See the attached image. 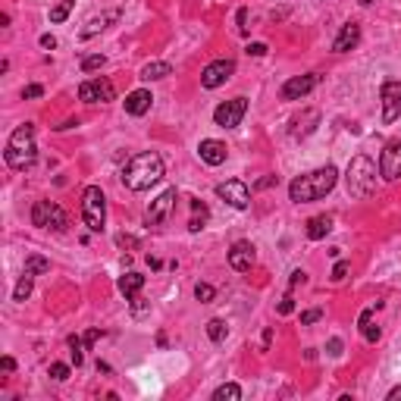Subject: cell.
Returning a JSON list of instances; mask_svg holds the SVG:
<instances>
[{"label": "cell", "mask_w": 401, "mask_h": 401, "mask_svg": "<svg viewBox=\"0 0 401 401\" xmlns=\"http://www.w3.org/2000/svg\"><path fill=\"white\" fill-rule=\"evenodd\" d=\"M123 185L129 191H148L150 185H157L164 179V157L154 154V150H144V154H135L129 164L123 166Z\"/></svg>", "instance_id": "2"}, {"label": "cell", "mask_w": 401, "mask_h": 401, "mask_svg": "<svg viewBox=\"0 0 401 401\" xmlns=\"http://www.w3.org/2000/svg\"><path fill=\"white\" fill-rule=\"evenodd\" d=\"M191 211H195V217L188 219V229L201 232V229H204V223L211 219V211H207V204H201V201H191Z\"/></svg>", "instance_id": "24"}, {"label": "cell", "mask_w": 401, "mask_h": 401, "mask_svg": "<svg viewBox=\"0 0 401 401\" xmlns=\"http://www.w3.org/2000/svg\"><path fill=\"white\" fill-rule=\"evenodd\" d=\"M72 7H75V0H60L54 10H50V22L54 26H60V22H66V16L72 13Z\"/></svg>", "instance_id": "28"}, {"label": "cell", "mask_w": 401, "mask_h": 401, "mask_svg": "<svg viewBox=\"0 0 401 401\" xmlns=\"http://www.w3.org/2000/svg\"><path fill=\"white\" fill-rule=\"evenodd\" d=\"M207 335H211V342H226V335H229V326H226V320H219V317H213L211 323H207Z\"/></svg>", "instance_id": "26"}, {"label": "cell", "mask_w": 401, "mask_h": 401, "mask_svg": "<svg viewBox=\"0 0 401 401\" xmlns=\"http://www.w3.org/2000/svg\"><path fill=\"white\" fill-rule=\"evenodd\" d=\"M104 63H107V57H104V54H91V57H85V60H82V72H95V69H101Z\"/></svg>", "instance_id": "32"}, {"label": "cell", "mask_w": 401, "mask_h": 401, "mask_svg": "<svg viewBox=\"0 0 401 401\" xmlns=\"http://www.w3.org/2000/svg\"><path fill=\"white\" fill-rule=\"evenodd\" d=\"M335 182H339V170L326 164L313 173H304V176L292 179V182H288V197H292L295 204H311V201L326 197L329 191L335 188Z\"/></svg>", "instance_id": "1"}, {"label": "cell", "mask_w": 401, "mask_h": 401, "mask_svg": "<svg viewBox=\"0 0 401 401\" xmlns=\"http://www.w3.org/2000/svg\"><path fill=\"white\" fill-rule=\"evenodd\" d=\"M48 270H50V260H44V257H38V254H32V257L26 260V270H22V273L41 276V273H48Z\"/></svg>", "instance_id": "29"}, {"label": "cell", "mask_w": 401, "mask_h": 401, "mask_svg": "<svg viewBox=\"0 0 401 401\" xmlns=\"http://www.w3.org/2000/svg\"><path fill=\"white\" fill-rule=\"evenodd\" d=\"M166 75H173L170 63H148V66L141 69V79H144V82H157V79H166Z\"/></svg>", "instance_id": "23"}, {"label": "cell", "mask_w": 401, "mask_h": 401, "mask_svg": "<svg viewBox=\"0 0 401 401\" xmlns=\"http://www.w3.org/2000/svg\"><path fill=\"white\" fill-rule=\"evenodd\" d=\"M386 398H389V401H401V386H395V389H392V392H389V395H386Z\"/></svg>", "instance_id": "47"}, {"label": "cell", "mask_w": 401, "mask_h": 401, "mask_svg": "<svg viewBox=\"0 0 401 401\" xmlns=\"http://www.w3.org/2000/svg\"><path fill=\"white\" fill-rule=\"evenodd\" d=\"M213 401H242V386H235V382H223V386L213 392Z\"/></svg>", "instance_id": "25"}, {"label": "cell", "mask_w": 401, "mask_h": 401, "mask_svg": "<svg viewBox=\"0 0 401 401\" xmlns=\"http://www.w3.org/2000/svg\"><path fill=\"white\" fill-rule=\"evenodd\" d=\"M345 188L354 201H364V197L373 195L376 188V164L370 160L367 154L351 157V164L345 170Z\"/></svg>", "instance_id": "4"}, {"label": "cell", "mask_w": 401, "mask_h": 401, "mask_svg": "<svg viewBox=\"0 0 401 401\" xmlns=\"http://www.w3.org/2000/svg\"><path fill=\"white\" fill-rule=\"evenodd\" d=\"M50 380H57V382H63V380H69V367L66 364H50Z\"/></svg>", "instance_id": "33"}, {"label": "cell", "mask_w": 401, "mask_h": 401, "mask_svg": "<svg viewBox=\"0 0 401 401\" xmlns=\"http://www.w3.org/2000/svg\"><path fill=\"white\" fill-rule=\"evenodd\" d=\"M82 219L91 232H104L107 226V197L97 185H88L82 191Z\"/></svg>", "instance_id": "5"}, {"label": "cell", "mask_w": 401, "mask_h": 401, "mask_svg": "<svg viewBox=\"0 0 401 401\" xmlns=\"http://www.w3.org/2000/svg\"><path fill=\"white\" fill-rule=\"evenodd\" d=\"M317 320H323V311H320V307L304 311V313H301V326H311V323H317Z\"/></svg>", "instance_id": "35"}, {"label": "cell", "mask_w": 401, "mask_h": 401, "mask_svg": "<svg viewBox=\"0 0 401 401\" xmlns=\"http://www.w3.org/2000/svg\"><path fill=\"white\" fill-rule=\"evenodd\" d=\"M0 367H3V370H16V360L13 358H3V360H0Z\"/></svg>", "instance_id": "46"}, {"label": "cell", "mask_w": 401, "mask_h": 401, "mask_svg": "<svg viewBox=\"0 0 401 401\" xmlns=\"http://www.w3.org/2000/svg\"><path fill=\"white\" fill-rule=\"evenodd\" d=\"M32 223L38 229H54V232H66L69 229V217L60 204L54 201H35L32 207Z\"/></svg>", "instance_id": "6"}, {"label": "cell", "mask_w": 401, "mask_h": 401, "mask_svg": "<svg viewBox=\"0 0 401 401\" xmlns=\"http://www.w3.org/2000/svg\"><path fill=\"white\" fill-rule=\"evenodd\" d=\"M276 182H279L276 176H266V179H260V182L254 185V188H270V185H276Z\"/></svg>", "instance_id": "45"}, {"label": "cell", "mask_w": 401, "mask_h": 401, "mask_svg": "<svg viewBox=\"0 0 401 401\" xmlns=\"http://www.w3.org/2000/svg\"><path fill=\"white\" fill-rule=\"evenodd\" d=\"M213 295H217V292H213V286H207V282H197V286H195V298L201 301V304H211Z\"/></svg>", "instance_id": "31"}, {"label": "cell", "mask_w": 401, "mask_h": 401, "mask_svg": "<svg viewBox=\"0 0 401 401\" xmlns=\"http://www.w3.org/2000/svg\"><path fill=\"white\" fill-rule=\"evenodd\" d=\"M301 282H307L304 270H295V273H292V279H288V286H292V288H295V286H301Z\"/></svg>", "instance_id": "41"}, {"label": "cell", "mask_w": 401, "mask_h": 401, "mask_svg": "<svg viewBox=\"0 0 401 401\" xmlns=\"http://www.w3.org/2000/svg\"><path fill=\"white\" fill-rule=\"evenodd\" d=\"M358 41H360V26H358V22H345V26H342V32L335 35L333 50H335V54H345V50L358 48Z\"/></svg>", "instance_id": "18"}, {"label": "cell", "mask_w": 401, "mask_h": 401, "mask_svg": "<svg viewBox=\"0 0 401 401\" xmlns=\"http://www.w3.org/2000/svg\"><path fill=\"white\" fill-rule=\"evenodd\" d=\"M254 260H257V254H254L251 242H235V245L229 248V266H232V270L248 273L254 266Z\"/></svg>", "instance_id": "15"}, {"label": "cell", "mask_w": 401, "mask_h": 401, "mask_svg": "<svg viewBox=\"0 0 401 401\" xmlns=\"http://www.w3.org/2000/svg\"><path fill=\"white\" fill-rule=\"evenodd\" d=\"M348 270H351V264H348V260H339V264L333 266V282H342V279L348 276Z\"/></svg>", "instance_id": "34"}, {"label": "cell", "mask_w": 401, "mask_h": 401, "mask_svg": "<svg viewBox=\"0 0 401 401\" xmlns=\"http://www.w3.org/2000/svg\"><path fill=\"white\" fill-rule=\"evenodd\" d=\"M141 288H144V276H141V273L129 270V273H123V276H119V292H123L126 298H135Z\"/></svg>", "instance_id": "20"}, {"label": "cell", "mask_w": 401, "mask_h": 401, "mask_svg": "<svg viewBox=\"0 0 401 401\" xmlns=\"http://www.w3.org/2000/svg\"><path fill=\"white\" fill-rule=\"evenodd\" d=\"M113 97H116V91H113L110 79H85L79 85V101H85V104H107Z\"/></svg>", "instance_id": "8"}, {"label": "cell", "mask_w": 401, "mask_h": 401, "mask_svg": "<svg viewBox=\"0 0 401 401\" xmlns=\"http://www.w3.org/2000/svg\"><path fill=\"white\" fill-rule=\"evenodd\" d=\"M232 72H235V63L232 60H213L204 66V72H201V85L204 88H219V85H226L232 79Z\"/></svg>", "instance_id": "14"}, {"label": "cell", "mask_w": 401, "mask_h": 401, "mask_svg": "<svg viewBox=\"0 0 401 401\" xmlns=\"http://www.w3.org/2000/svg\"><path fill=\"white\" fill-rule=\"evenodd\" d=\"M292 311H295V298H292V295H286V298L279 301V313H282V317H288Z\"/></svg>", "instance_id": "36"}, {"label": "cell", "mask_w": 401, "mask_h": 401, "mask_svg": "<svg viewBox=\"0 0 401 401\" xmlns=\"http://www.w3.org/2000/svg\"><path fill=\"white\" fill-rule=\"evenodd\" d=\"M245 113H248L245 97H232V101H223L217 110H213V123H217L219 129H235V126H242Z\"/></svg>", "instance_id": "7"}, {"label": "cell", "mask_w": 401, "mask_h": 401, "mask_svg": "<svg viewBox=\"0 0 401 401\" xmlns=\"http://www.w3.org/2000/svg\"><path fill=\"white\" fill-rule=\"evenodd\" d=\"M116 242H119V248H138V238L132 235H116Z\"/></svg>", "instance_id": "39"}, {"label": "cell", "mask_w": 401, "mask_h": 401, "mask_svg": "<svg viewBox=\"0 0 401 401\" xmlns=\"http://www.w3.org/2000/svg\"><path fill=\"white\" fill-rule=\"evenodd\" d=\"M358 3H364V7H367V3H373V0H358Z\"/></svg>", "instance_id": "49"}, {"label": "cell", "mask_w": 401, "mask_h": 401, "mask_svg": "<svg viewBox=\"0 0 401 401\" xmlns=\"http://www.w3.org/2000/svg\"><path fill=\"white\" fill-rule=\"evenodd\" d=\"M380 101H382V123L392 126L395 119H401V82H382Z\"/></svg>", "instance_id": "10"}, {"label": "cell", "mask_w": 401, "mask_h": 401, "mask_svg": "<svg viewBox=\"0 0 401 401\" xmlns=\"http://www.w3.org/2000/svg\"><path fill=\"white\" fill-rule=\"evenodd\" d=\"M41 48H48V50L57 48V38H54V35H41Z\"/></svg>", "instance_id": "44"}, {"label": "cell", "mask_w": 401, "mask_h": 401, "mask_svg": "<svg viewBox=\"0 0 401 401\" xmlns=\"http://www.w3.org/2000/svg\"><path fill=\"white\" fill-rule=\"evenodd\" d=\"M380 176L386 179V182L401 179V141H398V138H395V141H389L386 148H382V154H380Z\"/></svg>", "instance_id": "13"}, {"label": "cell", "mask_w": 401, "mask_h": 401, "mask_svg": "<svg viewBox=\"0 0 401 401\" xmlns=\"http://www.w3.org/2000/svg\"><path fill=\"white\" fill-rule=\"evenodd\" d=\"M97 339H101V329H88V333H85V345H95Z\"/></svg>", "instance_id": "43"}, {"label": "cell", "mask_w": 401, "mask_h": 401, "mask_svg": "<svg viewBox=\"0 0 401 401\" xmlns=\"http://www.w3.org/2000/svg\"><path fill=\"white\" fill-rule=\"evenodd\" d=\"M320 85V75L317 72H304V75H292L286 85H282V101H301V97H307L313 88Z\"/></svg>", "instance_id": "11"}, {"label": "cell", "mask_w": 401, "mask_h": 401, "mask_svg": "<svg viewBox=\"0 0 401 401\" xmlns=\"http://www.w3.org/2000/svg\"><path fill=\"white\" fill-rule=\"evenodd\" d=\"M270 339H273V329H266V333H264V351L270 348Z\"/></svg>", "instance_id": "48"}, {"label": "cell", "mask_w": 401, "mask_h": 401, "mask_svg": "<svg viewBox=\"0 0 401 401\" xmlns=\"http://www.w3.org/2000/svg\"><path fill=\"white\" fill-rule=\"evenodd\" d=\"M38 157V148H35V126H16L13 135L7 138V150H3V160H7L13 170H28Z\"/></svg>", "instance_id": "3"}, {"label": "cell", "mask_w": 401, "mask_h": 401, "mask_svg": "<svg viewBox=\"0 0 401 401\" xmlns=\"http://www.w3.org/2000/svg\"><path fill=\"white\" fill-rule=\"evenodd\" d=\"M116 19H119V10H110V13H104V16H95V19L82 28V38H95L97 32H104V28H107L110 22H116Z\"/></svg>", "instance_id": "21"}, {"label": "cell", "mask_w": 401, "mask_h": 401, "mask_svg": "<svg viewBox=\"0 0 401 401\" xmlns=\"http://www.w3.org/2000/svg\"><path fill=\"white\" fill-rule=\"evenodd\" d=\"M266 50H270V48H266L264 41H254V44H248V54H251V57H266Z\"/></svg>", "instance_id": "37"}, {"label": "cell", "mask_w": 401, "mask_h": 401, "mask_svg": "<svg viewBox=\"0 0 401 401\" xmlns=\"http://www.w3.org/2000/svg\"><path fill=\"white\" fill-rule=\"evenodd\" d=\"M217 195L223 197L229 207H235V211H245L248 204H251V188H248L242 179H229V182H219L217 185Z\"/></svg>", "instance_id": "9"}, {"label": "cell", "mask_w": 401, "mask_h": 401, "mask_svg": "<svg viewBox=\"0 0 401 401\" xmlns=\"http://www.w3.org/2000/svg\"><path fill=\"white\" fill-rule=\"evenodd\" d=\"M235 19H238V32L248 35V10H245V7H242V10L235 13Z\"/></svg>", "instance_id": "38"}, {"label": "cell", "mask_w": 401, "mask_h": 401, "mask_svg": "<svg viewBox=\"0 0 401 401\" xmlns=\"http://www.w3.org/2000/svg\"><path fill=\"white\" fill-rule=\"evenodd\" d=\"M173 207H176V188H166L160 191V195L150 201L148 213H144V219H148V226H160L166 223V217L173 213Z\"/></svg>", "instance_id": "12"}, {"label": "cell", "mask_w": 401, "mask_h": 401, "mask_svg": "<svg viewBox=\"0 0 401 401\" xmlns=\"http://www.w3.org/2000/svg\"><path fill=\"white\" fill-rule=\"evenodd\" d=\"M150 104H154V95H150L148 88H135L126 95V113L129 116H144L150 110Z\"/></svg>", "instance_id": "17"}, {"label": "cell", "mask_w": 401, "mask_h": 401, "mask_svg": "<svg viewBox=\"0 0 401 401\" xmlns=\"http://www.w3.org/2000/svg\"><path fill=\"white\" fill-rule=\"evenodd\" d=\"M41 95H44L41 85H28V88L22 91V97H41Z\"/></svg>", "instance_id": "40"}, {"label": "cell", "mask_w": 401, "mask_h": 401, "mask_svg": "<svg viewBox=\"0 0 401 401\" xmlns=\"http://www.w3.org/2000/svg\"><path fill=\"white\" fill-rule=\"evenodd\" d=\"M69 348H72V360H75V367H82V348H85V339H79V335H69Z\"/></svg>", "instance_id": "30"}, {"label": "cell", "mask_w": 401, "mask_h": 401, "mask_svg": "<svg viewBox=\"0 0 401 401\" xmlns=\"http://www.w3.org/2000/svg\"><path fill=\"white\" fill-rule=\"evenodd\" d=\"M358 323H360V335H364V342L376 345V342H380V326L373 323V311H364Z\"/></svg>", "instance_id": "22"}, {"label": "cell", "mask_w": 401, "mask_h": 401, "mask_svg": "<svg viewBox=\"0 0 401 401\" xmlns=\"http://www.w3.org/2000/svg\"><path fill=\"white\" fill-rule=\"evenodd\" d=\"M197 157H201L207 166H219V164H226L229 150H226V144L217 141V138H204V141L197 144Z\"/></svg>", "instance_id": "16"}, {"label": "cell", "mask_w": 401, "mask_h": 401, "mask_svg": "<svg viewBox=\"0 0 401 401\" xmlns=\"http://www.w3.org/2000/svg\"><path fill=\"white\" fill-rule=\"evenodd\" d=\"M329 232H333V217L320 213V217H311V219H307V238H311V242H320V238H326Z\"/></svg>", "instance_id": "19"}, {"label": "cell", "mask_w": 401, "mask_h": 401, "mask_svg": "<svg viewBox=\"0 0 401 401\" xmlns=\"http://www.w3.org/2000/svg\"><path fill=\"white\" fill-rule=\"evenodd\" d=\"M32 273H22L19 276V282H16V288H13V301H26L28 295H32Z\"/></svg>", "instance_id": "27"}, {"label": "cell", "mask_w": 401, "mask_h": 401, "mask_svg": "<svg viewBox=\"0 0 401 401\" xmlns=\"http://www.w3.org/2000/svg\"><path fill=\"white\" fill-rule=\"evenodd\" d=\"M329 354H333V358H339V354H342V339H329Z\"/></svg>", "instance_id": "42"}]
</instances>
